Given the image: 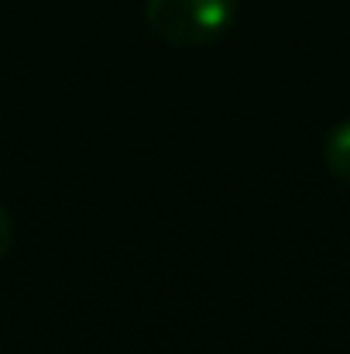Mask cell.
<instances>
[{
    "mask_svg": "<svg viewBox=\"0 0 350 354\" xmlns=\"http://www.w3.org/2000/svg\"><path fill=\"white\" fill-rule=\"evenodd\" d=\"M237 17V0H148L144 21L155 38L175 48H196L220 38Z\"/></svg>",
    "mask_w": 350,
    "mask_h": 354,
    "instance_id": "obj_1",
    "label": "cell"
},
{
    "mask_svg": "<svg viewBox=\"0 0 350 354\" xmlns=\"http://www.w3.org/2000/svg\"><path fill=\"white\" fill-rule=\"evenodd\" d=\"M323 158H327V169L350 186V120H340L327 141H323Z\"/></svg>",
    "mask_w": 350,
    "mask_h": 354,
    "instance_id": "obj_2",
    "label": "cell"
},
{
    "mask_svg": "<svg viewBox=\"0 0 350 354\" xmlns=\"http://www.w3.org/2000/svg\"><path fill=\"white\" fill-rule=\"evenodd\" d=\"M10 237H14V231H10V217H7V210L0 207V258L10 251Z\"/></svg>",
    "mask_w": 350,
    "mask_h": 354,
    "instance_id": "obj_3",
    "label": "cell"
}]
</instances>
